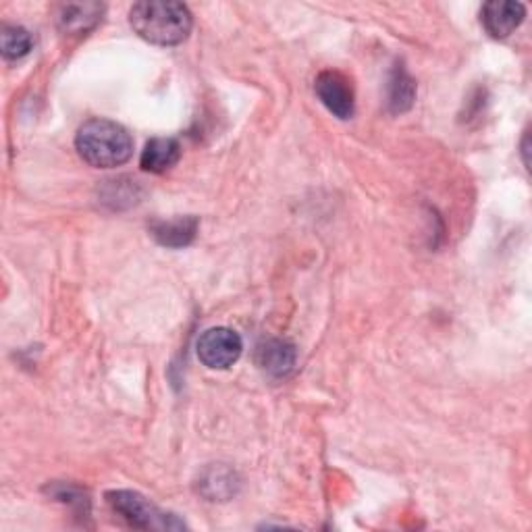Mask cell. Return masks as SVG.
Instances as JSON below:
<instances>
[{"label":"cell","mask_w":532,"mask_h":532,"mask_svg":"<svg viewBox=\"0 0 532 532\" xmlns=\"http://www.w3.org/2000/svg\"><path fill=\"white\" fill-rule=\"evenodd\" d=\"M181 158V146L173 138H154L146 144L142 158H140V167L148 173L161 175L175 167Z\"/></svg>","instance_id":"cell-10"},{"label":"cell","mask_w":532,"mask_h":532,"mask_svg":"<svg viewBox=\"0 0 532 532\" xmlns=\"http://www.w3.org/2000/svg\"><path fill=\"white\" fill-rule=\"evenodd\" d=\"M258 366L273 377H287L296 368L298 352L296 345L287 339H266L258 345Z\"/></svg>","instance_id":"cell-7"},{"label":"cell","mask_w":532,"mask_h":532,"mask_svg":"<svg viewBox=\"0 0 532 532\" xmlns=\"http://www.w3.org/2000/svg\"><path fill=\"white\" fill-rule=\"evenodd\" d=\"M235 474L231 470L225 468H210L204 478H202V493L206 497H210L212 501L217 499H227L231 495H235Z\"/></svg>","instance_id":"cell-13"},{"label":"cell","mask_w":532,"mask_h":532,"mask_svg":"<svg viewBox=\"0 0 532 532\" xmlns=\"http://www.w3.org/2000/svg\"><path fill=\"white\" fill-rule=\"evenodd\" d=\"M522 154H524V165L528 167V133H526L524 142H522Z\"/></svg>","instance_id":"cell-14"},{"label":"cell","mask_w":532,"mask_h":532,"mask_svg":"<svg viewBox=\"0 0 532 532\" xmlns=\"http://www.w3.org/2000/svg\"><path fill=\"white\" fill-rule=\"evenodd\" d=\"M152 237L167 248H185L194 242L198 233L196 217H179L173 221H156L150 225Z\"/></svg>","instance_id":"cell-9"},{"label":"cell","mask_w":532,"mask_h":532,"mask_svg":"<svg viewBox=\"0 0 532 532\" xmlns=\"http://www.w3.org/2000/svg\"><path fill=\"white\" fill-rule=\"evenodd\" d=\"M34 46L32 34L21 28V25H3L0 30V48H3V57L7 61L23 59Z\"/></svg>","instance_id":"cell-11"},{"label":"cell","mask_w":532,"mask_h":532,"mask_svg":"<svg viewBox=\"0 0 532 532\" xmlns=\"http://www.w3.org/2000/svg\"><path fill=\"white\" fill-rule=\"evenodd\" d=\"M77 154L96 169H115L125 165L133 154L129 131L109 119H90L77 129Z\"/></svg>","instance_id":"cell-2"},{"label":"cell","mask_w":532,"mask_h":532,"mask_svg":"<svg viewBox=\"0 0 532 532\" xmlns=\"http://www.w3.org/2000/svg\"><path fill=\"white\" fill-rule=\"evenodd\" d=\"M198 358L212 370H225L233 366L244 352L242 337L227 327H212L198 339Z\"/></svg>","instance_id":"cell-4"},{"label":"cell","mask_w":532,"mask_h":532,"mask_svg":"<svg viewBox=\"0 0 532 532\" xmlns=\"http://www.w3.org/2000/svg\"><path fill=\"white\" fill-rule=\"evenodd\" d=\"M129 23L142 40L156 46H177L190 38L194 28L188 7L181 3H165V0H148V3L133 5L129 11Z\"/></svg>","instance_id":"cell-1"},{"label":"cell","mask_w":532,"mask_h":532,"mask_svg":"<svg viewBox=\"0 0 532 532\" xmlns=\"http://www.w3.org/2000/svg\"><path fill=\"white\" fill-rule=\"evenodd\" d=\"M526 17V7L522 3H516V0H491L483 7L481 21L485 25V30L489 36L503 40L514 30L520 28V23Z\"/></svg>","instance_id":"cell-6"},{"label":"cell","mask_w":532,"mask_h":532,"mask_svg":"<svg viewBox=\"0 0 532 532\" xmlns=\"http://www.w3.org/2000/svg\"><path fill=\"white\" fill-rule=\"evenodd\" d=\"M104 5L98 3H69L59 9V28L69 36H86L100 23Z\"/></svg>","instance_id":"cell-8"},{"label":"cell","mask_w":532,"mask_h":532,"mask_svg":"<svg viewBox=\"0 0 532 532\" xmlns=\"http://www.w3.org/2000/svg\"><path fill=\"white\" fill-rule=\"evenodd\" d=\"M316 96L321 100L327 111L335 115L337 119H352L356 111L354 90L348 82V77L341 75L339 71H323L316 77L314 84Z\"/></svg>","instance_id":"cell-5"},{"label":"cell","mask_w":532,"mask_h":532,"mask_svg":"<svg viewBox=\"0 0 532 532\" xmlns=\"http://www.w3.org/2000/svg\"><path fill=\"white\" fill-rule=\"evenodd\" d=\"M106 501L129 526L140 530H179L185 528L181 520L161 508L136 491H109Z\"/></svg>","instance_id":"cell-3"},{"label":"cell","mask_w":532,"mask_h":532,"mask_svg":"<svg viewBox=\"0 0 532 532\" xmlns=\"http://www.w3.org/2000/svg\"><path fill=\"white\" fill-rule=\"evenodd\" d=\"M414 96H416L414 79L404 69H395L389 82V109L393 113L408 111L414 102Z\"/></svg>","instance_id":"cell-12"}]
</instances>
